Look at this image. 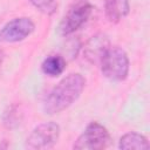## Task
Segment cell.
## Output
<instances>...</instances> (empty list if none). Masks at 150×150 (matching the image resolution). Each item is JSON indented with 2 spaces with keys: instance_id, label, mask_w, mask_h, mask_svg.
<instances>
[{
  "instance_id": "1",
  "label": "cell",
  "mask_w": 150,
  "mask_h": 150,
  "mask_svg": "<svg viewBox=\"0 0 150 150\" xmlns=\"http://www.w3.org/2000/svg\"><path fill=\"white\" fill-rule=\"evenodd\" d=\"M84 86L86 79L81 74H69L52 89L43 103V110L48 115L61 112L80 97Z\"/></svg>"
},
{
  "instance_id": "2",
  "label": "cell",
  "mask_w": 150,
  "mask_h": 150,
  "mask_svg": "<svg viewBox=\"0 0 150 150\" xmlns=\"http://www.w3.org/2000/svg\"><path fill=\"white\" fill-rule=\"evenodd\" d=\"M102 74L111 81H123L129 73V59L127 53L117 47H108L100 60Z\"/></svg>"
},
{
  "instance_id": "3",
  "label": "cell",
  "mask_w": 150,
  "mask_h": 150,
  "mask_svg": "<svg viewBox=\"0 0 150 150\" xmlns=\"http://www.w3.org/2000/svg\"><path fill=\"white\" fill-rule=\"evenodd\" d=\"M109 131L100 123L91 122L75 141L73 148L76 150H102L110 144Z\"/></svg>"
},
{
  "instance_id": "4",
  "label": "cell",
  "mask_w": 150,
  "mask_h": 150,
  "mask_svg": "<svg viewBox=\"0 0 150 150\" xmlns=\"http://www.w3.org/2000/svg\"><path fill=\"white\" fill-rule=\"evenodd\" d=\"M60 137V127L55 122H46L30 132L27 137L26 146L33 150H42L49 149L54 146Z\"/></svg>"
},
{
  "instance_id": "5",
  "label": "cell",
  "mask_w": 150,
  "mask_h": 150,
  "mask_svg": "<svg viewBox=\"0 0 150 150\" xmlns=\"http://www.w3.org/2000/svg\"><path fill=\"white\" fill-rule=\"evenodd\" d=\"M35 29L34 22L29 18H15L0 29L1 42H19L29 36Z\"/></svg>"
},
{
  "instance_id": "6",
  "label": "cell",
  "mask_w": 150,
  "mask_h": 150,
  "mask_svg": "<svg viewBox=\"0 0 150 150\" xmlns=\"http://www.w3.org/2000/svg\"><path fill=\"white\" fill-rule=\"evenodd\" d=\"M93 9H94L93 6L88 2H80L73 6L63 16L60 23L61 34L62 35L73 34L89 19Z\"/></svg>"
},
{
  "instance_id": "7",
  "label": "cell",
  "mask_w": 150,
  "mask_h": 150,
  "mask_svg": "<svg viewBox=\"0 0 150 150\" xmlns=\"http://www.w3.org/2000/svg\"><path fill=\"white\" fill-rule=\"evenodd\" d=\"M108 47H109L108 36L105 34H103V33L95 34L84 45V48H83L84 57L90 63L100 62L101 57L103 56V54L108 49Z\"/></svg>"
},
{
  "instance_id": "8",
  "label": "cell",
  "mask_w": 150,
  "mask_h": 150,
  "mask_svg": "<svg viewBox=\"0 0 150 150\" xmlns=\"http://www.w3.org/2000/svg\"><path fill=\"white\" fill-rule=\"evenodd\" d=\"M129 0H105L104 9L110 22H118L129 13Z\"/></svg>"
},
{
  "instance_id": "9",
  "label": "cell",
  "mask_w": 150,
  "mask_h": 150,
  "mask_svg": "<svg viewBox=\"0 0 150 150\" xmlns=\"http://www.w3.org/2000/svg\"><path fill=\"white\" fill-rule=\"evenodd\" d=\"M118 146H120V149H123V150H130V149L148 150L149 149V142L141 134L128 132L121 137Z\"/></svg>"
},
{
  "instance_id": "10",
  "label": "cell",
  "mask_w": 150,
  "mask_h": 150,
  "mask_svg": "<svg viewBox=\"0 0 150 150\" xmlns=\"http://www.w3.org/2000/svg\"><path fill=\"white\" fill-rule=\"evenodd\" d=\"M41 69L48 76H52V77L59 76L66 69V60L63 56H60V55H50L47 59H45V61L42 62Z\"/></svg>"
},
{
  "instance_id": "11",
  "label": "cell",
  "mask_w": 150,
  "mask_h": 150,
  "mask_svg": "<svg viewBox=\"0 0 150 150\" xmlns=\"http://www.w3.org/2000/svg\"><path fill=\"white\" fill-rule=\"evenodd\" d=\"M33 6H35L40 12L47 15H52L55 13L57 8V2L56 0H29Z\"/></svg>"
},
{
  "instance_id": "12",
  "label": "cell",
  "mask_w": 150,
  "mask_h": 150,
  "mask_svg": "<svg viewBox=\"0 0 150 150\" xmlns=\"http://www.w3.org/2000/svg\"><path fill=\"white\" fill-rule=\"evenodd\" d=\"M1 59H2V57H1V53H0V63H1Z\"/></svg>"
}]
</instances>
